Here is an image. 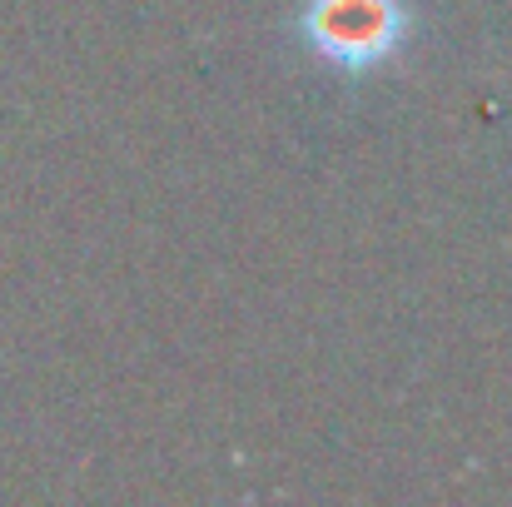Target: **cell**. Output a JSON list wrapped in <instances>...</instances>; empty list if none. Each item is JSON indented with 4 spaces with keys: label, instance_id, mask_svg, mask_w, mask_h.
Segmentation results:
<instances>
[{
    "label": "cell",
    "instance_id": "cell-1",
    "mask_svg": "<svg viewBox=\"0 0 512 507\" xmlns=\"http://www.w3.org/2000/svg\"><path fill=\"white\" fill-rule=\"evenodd\" d=\"M299 30L319 60L358 75L398 55L408 15L403 0H309Z\"/></svg>",
    "mask_w": 512,
    "mask_h": 507
}]
</instances>
